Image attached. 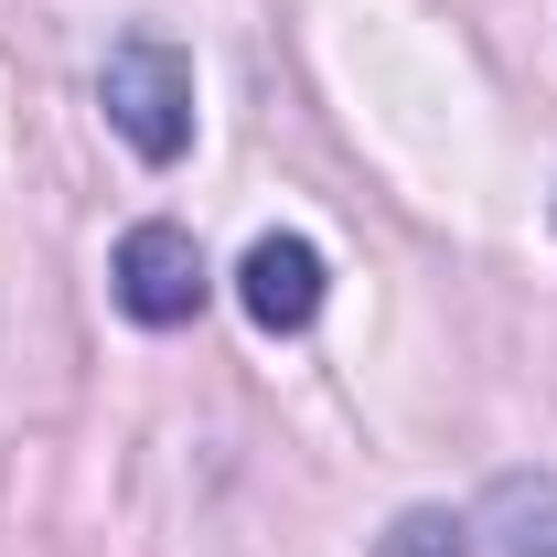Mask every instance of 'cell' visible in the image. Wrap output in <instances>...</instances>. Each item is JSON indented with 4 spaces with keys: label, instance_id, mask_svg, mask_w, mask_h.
<instances>
[{
    "label": "cell",
    "instance_id": "obj_5",
    "mask_svg": "<svg viewBox=\"0 0 557 557\" xmlns=\"http://www.w3.org/2000/svg\"><path fill=\"white\" fill-rule=\"evenodd\" d=\"M461 536H472L461 515H440V504H408V515H397V525L375 536V557H472Z\"/></svg>",
    "mask_w": 557,
    "mask_h": 557
},
{
    "label": "cell",
    "instance_id": "obj_2",
    "mask_svg": "<svg viewBox=\"0 0 557 557\" xmlns=\"http://www.w3.org/2000/svg\"><path fill=\"white\" fill-rule=\"evenodd\" d=\"M108 278H119V311L150 322V333H172V322L205 311V247H194L183 225H129Z\"/></svg>",
    "mask_w": 557,
    "mask_h": 557
},
{
    "label": "cell",
    "instance_id": "obj_4",
    "mask_svg": "<svg viewBox=\"0 0 557 557\" xmlns=\"http://www.w3.org/2000/svg\"><path fill=\"white\" fill-rule=\"evenodd\" d=\"M493 525H504V557H557V483H504Z\"/></svg>",
    "mask_w": 557,
    "mask_h": 557
},
{
    "label": "cell",
    "instance_id": "obj_1",
    "mask_svg": "<svg viewBox=\"0 0 557 557\" xmlns=\"http://www.w3.org/2000/svg\"><path fill=\"white\" fill-rule=\"evenodd\" d=\"M97 108H108V129L129 139L139 161H183V150H194V65H183L161 33H129V44H108Z\"/></svg>",
    "mask_w": 557,
    "mask_h": 557
},
{
    "label": "cell",
    "instance_id": "obj_3",
    "mask_svg": "<svg viewBox=\"0 0 557 557\" xmlns=\"http://www.w3.org/2000/svg\"><path fill=\"white\" fill-rule=\"evenodd\" d=\"M322 247L311 236H258L247 247V269H236V300H247V322L258 333H311L322 322Z\"/></svg>",
    "mask_w": 557,
    "mask_h": 557
}]
</instances>
